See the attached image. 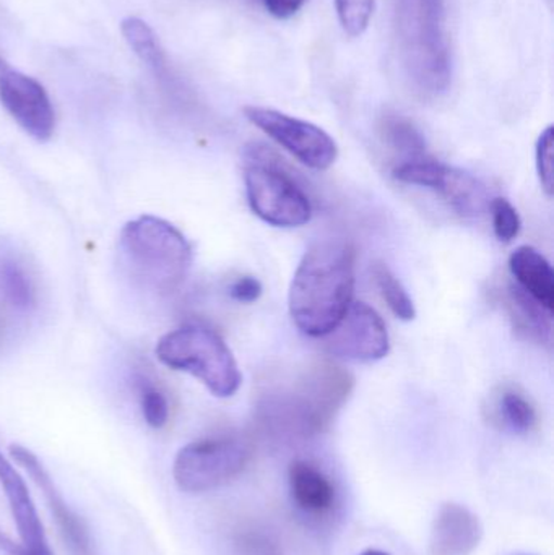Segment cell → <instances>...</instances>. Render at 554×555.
<instances>
[{"label":"cell","mask_w":554,"mask_h":555,"mask_svg":"<svg viewBox=\"0 0 554 555\" xmlns=\"http://www.w3.org/2000/svg\"><path fill=\"white\" fill-rule=\"evenodd\" d=\"M355 263L353 244L344 237L319 240L308 247L289 286V315L299 332L324 338L342 322L353 304Z\"/></svg>","instance_id":"1"},{"label":"cell","mask_w":554,"mask_h":555,"mask_svg":"<svg viewBox=\"0 0 554 555\" xmlns=\"http://www.w3.org/2000/svg\"><path fill=\"white\" fill-rule=\"evenodd\" d=\"M394 28L403 72L416 93H448L452 57L442 0H396Z\"/></svg>","instance_id":"2"},{"label":"cell","mask_w":554,"mask_h":555,"mask_svg":"<svg viewBox=\"0 0 554 555\" xmlns=\"http://www.w3.org/2000/svg\"><path fill=\"white\" fill-rule=\"evenodd\" d=\"M119 259L137 286L169 294L179 289L191 272L192 247L175 224L143 215L120 231Z\"/></svg>","instance_id":"3"},{"label":"cell","mask_w":554,"mask_h":555,"mask_svg":"<svg viewBox=\"0 0 554 555\" xmlns=\"http://www.w3.org/2000/svg\"><path fill=\"white\" fill-rule=\"evenodd\" d=\"M353 387V375L342 365L314 362L267 395L266 410L305 433H319L342 410Z\"/></svg>","instance_id":"4"},{"label":"cell","mask_w":554,"mask_h":555,"mask_svg":"<svg viewBox=\"0 0 554 555\" xmlns=\"http://www.w3.org/2000/svg\"><path fill=\"white\" fill-rule=\"evenodd\" d=\"M156 358L172 371L201 380L214 397L231 398L243 384L240 365L224 339L204 325H184L166 333L156 345Z\"/></svg>","instance_id":"5"},{"label":"cell","mask_w":554,"mask_h":555,"mask_svg":"<svg viewBox=\"0 0 554 555\" xmlns=\"http://www.w3.org/2000/svg\"><path fill=\"white\" fill-rule=\"evenodd\" d=\"M244 184L247 204L263 223L275 228H299L311 221L312 204L308 194L267 146L247 149Z\"/></svg>","instance_id":"6"},{"label":"cell","mask_w":554,"mask_h":555,"mask_svg":"<svg viewBox=\"0 0 554 555\" xmlns=\"http://www.w3.org/2000/svg\"><path fill=\"white\" fill-rule=\"evenodd\" d=\"M250 460V447L240 437H214L179 450L172 476L181 491L201 494L236 478Z\"/></svg>","instance_id":"7"},{"label":"cell","mask_w":554,"mask_h":555,"mask_svg":"<svg viewBox=\"0 0 554 555\" xmlns=\"http://www.w3.org/2000/svg\"><path fill=\"white\" fill-rule=\"evenodd\" d=\"M244 116L308 168L327 171L337 162V142L315 124L262 106L244 107Z\"/></svg>","instance_id":"8"},{"label":"cell","mask_w":554,"mask_h":555,"mask_svg":"<svg viewBox=\"0 0 554 555\" xmlns=\"http://www.w3.org/2000/svg\"><path fill=\"white\" fill-rule=\"evenodd\" d=\"M325 348L335 358L347 361H383L390 351V336L383 317L364 302L348 307L342 322L328 333Z\"/></svg>","instance_id":"9"},{"label":"cell","mask_w":554,"mask_h":555,"mask_svg":"<svg viewBox=\"0 0 554 555\" xmlns=\"http://www.w3.org/2000/svg\"><path fill=\"white\" fill-rule=\"evenodd\" d=\"M0 103L12 119L38 142H48L55 129V113L44 87L0 57Z\"/></svg>","instance_id":"10"},{"label":"cell","mask_w":554,"mask_h":555,"mask_svg":"<svg viewBox=\"0 0 554 555\" xmlns=\"http://www.w3.org/2000/svg\"><path fill=\"white\" fill-rule=\"evenodd\" d=\"M9 450L13 462L18 463L28 473L36 488L44 495L46 504H48L49 512H51L52 518L57 525L59 533H61L65 546L74 555H91V537L87 525L81 520L80 515L75 514L68 507L41 460L31 450L25 449L18 443L10 446Z\"/></svg>","instance_id":"11"},{"label":"cell","mask_w":554,"mask_h":555,"mask_svg":"<svg viewBox=\"0 0 554 555\" xmlns=\"http://www.w3.org/2000/svg\"><path fill=\"white\" fill-rule=\"evenodd\" d=\"M0 486L9 501L13 521L25 550L31 555H54L49 547L44 527L29 494L28 486L12 462L3 455L2 450H0Z\"/></svg>","instance_id":"12"},{"label":"cell","mask_w":554,"mask_h":555,"mask_svg":"<svg viewBox=\"0 0 554 555\" xmlns=\"http://www.w3.org/2000/svg\"><path fill=\"white\" fill-rule=\"evenodd\" d=\"M484 540L480 518L461 504L441 505L429 533V555H471Z\"/></svg>","instance_id":"13"},{"label":"cell","mask_w":554,"mask_h":555,"mask_svg":"<svg viewBox=\"0 0 554 555\" xmlns=\"http://www.w3.org/2000/svg\"><path fill=\"white\" fill-rule=\"evenodd\" d=\"M446 204L465 220H478L490 210L487 188L471 172L442 163L441 171L431 189Z\"/></svg>","instance_id":"14"},{"label":"cell","mask_w":554,"mask_h":555,"mask_svg":"<svg viewBox=\"0 0 554 555\" xmlns=\"http://www.w3.org/2000/svg\"><path fill=\"white\" fill-rule=\"evenodd\" d=\"M510 272L520 289L553 312L554 272L542 253L530 246L517 247L510 257Z\"/></svg>","instance_id":"15"},{"label":"cell","mask_w":554,"mask_h":555,"mask_svg":"<svg viewBox=\"0 0 554 555\" xmlns=\"http://www.w3.org/2000/svg\"><path fill=\"white\" fill-rule=\"evenodd\" d=\"M503 302L514 330L520 336L539 345L552 346L553 312L540 306L516 283L506 284Z\"/></svg>","instance_id":"16"},{"label":"cell","mask_w":554,"mask_h":555,"mask_svg":"<svg viewBox=\"0 0 554 555\" xmlns=\"http://www.w3.org/2000/svg\"><path fill=\"white\" fill-rule=\"evenodd\" d=\"M293 501L308 514H324L335 501V488L331 479L311 463L293 462L288 472Z\"/></svg>","instance_id":"17"},{"label":"cell","mask_w":554,"mask_h":555,"mask_svg":"<svg viewBox=\"0 0 554 555\" xmlns=\"http://www.w3.org/2000/svg\"><path fill=\"white\" fill-rule=\"evenodd\" d=\"M379 135L387 149L402 156V162L428 156L425 135L402 114H384L379 120Z\"/></svg>","instance_id":"18"},{"label":"cell","mask_w":554,"mask_h":555,"mask_svg":"<svg viewBox=\"0 0 554 555\" xmlns=\"http://www.w3.org/2000/svg\"><path fill=\"white\" fill-rule=\"evenodd\" d=\"M494 416L514 434H529L539 423L530 398L514 387L501 388L494 398Z\"/></svg>","instance_id":"19"},{"label":"cell","mask_w":554,"mask_h":555,"mask_svg":"<svg viewBox=\"0 0 554 555\" xmlns=\"http://www.w3.org/2000/svg\"><path fill=\"white\" fill-rule=\"evenodd\" d=\"M120 31L126 38L127 44L139 55L143 64L149 65L153 70L159 72L165 68V55L155 31L150 28L149 23L137 16H127L120 23Z\"/></svg>","instance_id":"20"},{"label":"cell","mask_w":554,"mask_h":555,"mask_svg":"<svg viewBox=\"0 0 554 555\" xmlns=\"http://www.w3.org/2000/svg\"><path fill=\"white\" fill-rule=\"evenodd\" d=\"M373 278L381 296L386 300L387 307L392 310L394 315L403 322L415 320V304H413L409 291L386 263H374Z\"/></svg>","instance_id":"21"},{"label":"cell","mask_w":554,"mask_h":555,"mask_svg":"<svg viewBox=\"0 0 554 555\" xmlns=\"http://www.w3.org/2000/svg\"><path fill=\"white\" fill-rule=\"evenodd\" d=\"M338 22L350 38H360L374 13V0H335Z\"/></svg>","instance_id":"22"},{"label":"cell","mask_w":554,"mask_h":555,"mask_svg":"<svg viewBox=\"0 0 554 555\" xmlns=\"http://www.w3.org/2000/svg\"><path fill=\"white\" fill-rule=\"evenodd\" d=\"M494 236L503 244L513 243L523 230L519 211L507 198L497 197L490 202Z\"/></svg>","instance_id":"23"},{"label":"cell","mask_w":554,"mask_h":555,"mask_svg":"<svg viewBox=\"0 0 554 555\" xmlns=\"http://www.w3.org/2000/svg\"><path fill=\"white\" fill-rule=\"evenodd\" d=\"M140 406H142L143 420L153 429H162L169 421V401L155 385L140 384Z\"/></svg>","instance_id":"24"},{"label":"cell","mask_w":554,"mask_h":555,"mask_svg":"<svg viewBox=\"0 0 554 555\" xmlns=\"http://www.w3.org/2000/svg\"><path fill=\"white\" fill-rule=\"evenodd\" d=\"M2 286L10 302L18 309H28L35 300L31 281L15 263H5L2 267Z\"/></svg>","instance_id":"25"},{"label":"cell","mask_w":554,"mask_h":555,"mask_svg":"<svg viewBox=\"0 0 554 555\" xmlns=\"http://www.w3.org/2000/svg\"><path fill=\"white\" fill-rule=\"evenodd\" d=\"M553 146L554 130L550 126L540 133L536 150L537 172H539L540 184H542L543 191L549 197H553L554 189Z\"/></svg>","instance_id":"26"},{"label":"cell","mask_w":554,"mask_h":555,"mask_svg":"<svg viewBox=\"0 0 554 555\" xmlns=\"http://www.w3.org/2000/svg\"><path fill=\"white\" fill-rule=\"evenodd\" d=\"M263 286L256 276H240L230 286V296L241 304H254L262 296Z\"/></svg>","instance_id":"27"},{"label":"cell","mask_w":554,"mask_h":555,"mask_svg":"<svg viewBox=\"0 0 554 555\" xmlns=\"http://www.w3.org/2000/svg\"><path fill=\"white\" fill-rule=\"evenodd\" d=\"M267 12L279 20H288L295 16L309 0H262Z\"/></svg>","instance_id":"28"},{"label":"cell","mask_w":554,"mask_h":555,"mask_svg":"<svg viewBox=\"0 0 554 555\" xmlns=\"http://www.w3.org/2000/svg\"><path fill=\"white\" fill-rule=\"evenodd\" d=\"M0 554L2 555H31L25 550L22 543L13 541L9 534L0 531Z\"/></svg>","instance_id":"29"},{"label":"cell","mask_w":554,"mask_h":555,"mask_svg":"<svg viewBox=\"0 0 554 555\" xmlns=\"http://www.w3.org/2000/svg\"><path fill=\"white\" fill-rule=\"evenodd\" d=\"M360 555H389V554L383 553V551L371 550V551H366V553H363Z\"/></svg>","instance_id":"30"},{"label":"cell","mask_w":554,"mask_h":555,"mask_svg":"<svg viewBox=\"0 0 554 555\" xmlns=\"http://www.w3.org/2000/svg\"><path fill=\"white\" fill-rule=\"evenodd\" d=\"M0 333H2V320H0Z\"/></svg>","instance_id":"31"},{"label":"cell","mask_w":554,"mask_h":555,"mask_svg":"<svg viewBox=\"0 0 554 555\" xmlns=\"http://www.w3.org/2000/svg\"><path fill=\"white\" fill-rule=\"evenodd\" d=\"M516 555H530V554H516Z\"/></svg>","instance_id":"32"}]
</instances>
